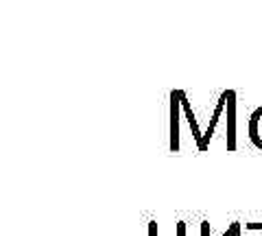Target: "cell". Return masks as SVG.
Wrapping results in <instances>:
<instances>
[{
	"label": "cell",
	"instance_id": "1",
	"mask_svg": "<svg viewBox=\"0 0 262 236\" xmlns=\"http://www.w3.org/2000/svg\"><path fill=\"white\" fill-rule=\"evenodd\" d=\"M179 112H182V99L179 90L170 92V151H179Z\"/></svg>",
	"mask_w": 262,
	"mask_h": 236
},
{
	"label": "cell",
	"instance_id": "2",
	"mask_svg": "<svg viewBox=\"0 0 262 236\" xmlns=\"http://www.w3.org/2000/svg\"><path fill=\"white\" fill-rule=\"evenodd\" d=\"M225 108H227V90H223V92H221V96H219V101H216V108H214V114H212V118H210V125H208V129H206V134H203V142H201V146H199V151H206V149H208V144H210V138L214 136V129H216V125H219L221 116H223Z\"/></svg>",
	"mask_w": 262,
	"mask_h": 236
},
{
	"label": "cell",
	"instance_id": "3",
	"mask_svg": "<svg viewBox=\"0 0 262 236\" xmlns=\"http://www.w3.org/2000/svg\"><path fill=\"white\" fill-rule=\"evenodd\" d=\"M227 151L236 149V92L227 90Z\"/></svg>",
	"mask_w": 262,
	"mask_h": 236
},
{
	"label": "cell",
	"instance_id": "4",
	"mask_svg": "<svg viewBox=\"0 0 262 236\" xmlns=\"http://www.w3.org/2000/svg\"><path fill=\"white\" fill-rule=\"evenodd\" d=\"M249 140L256 149L262 151V105L253 110L249 116Z\"/></svg>",
	"mask_w": 262,
	"mask_h": 236
},
{
	"label": "cell",
	"instance_id": "5",
	"mask_svg": "<svg viewBox=\"0 0 262 236\" xmlns=\"http://www.w3.org/2000/svg\"><path fill=\"white\" fill-rule=\"evenodd\" d=\"M179 99H182V110H184V114H186L188 123H190L194 142H196V146H201V142H203V134L199 132V123H196L194 112H192V105H190V101H188V96H186V92H184V90H179Z\"/></svg>",
	"mask_w": 262,
	"mask_h": 236
},
{
	"label": "cell",
	"instance_id": "6",
	"mask_svg": "<svg viewBox=\"0 0 262 236\" xmlns=\"http://www.w3.org/2000/svg\"><path fill=\"white\" fill-rule=\"evenodd\" d=\"M247 230H253V232H260L262 234V223H245Z\"/></svg>",
	"mask_w": 262,
	"mask_h": 236
},
{
	"label": "cell",
	"instance_id": "7",
	"mask_svg": "<svg viewBox=\"0 0 262 236\" xmlns=\"http://www.w3.org/2000/svg\"><path fill=\"white\" fill-rule=\"evenodd\" d=\"M177 236H186V221H177Z\"/></svg>",
	"mask_w": 262,
	"mask_h": 236
},
{
	"label": "cell",
	"instance_id": "8",
	"mask_svg": "<svg viewBox=\"0 0 262 236\" xmlns=\"http://www.w3.org/2000/svg\"><path fill=\"white\" fill-rule=\"evenodd\" d=\"M201 236H210V223L201 221Z\"/></svg>",
	"mask_w": 262,
	"mask_h": 236
},
{
	"label": "cell",
	"instance_id": "9",
	"mask_svg": "<svg viewBox=\"0 0 262 236\" xmlns=\"http://www.w3.org/2000/svg\"><path fill=\"white\" fill-rule=\"evenodd\" d=\"M149 236H158V223L155 221L149 223Z\"/></svg>",
	"mask_w": 262,
	"mask_h": 236
},
{
	"label": "cell",
	"instance_id": "10",
	"mask_svg": "<svg viewBox=\"0 0 262 236\" xmlns=\"http://www.w3.org/2000/svg\"><path fill=\"white\" fill-rule=\"evenodd\" d=\"M241 232H243V225H238V230L234 232V236H241Z\"/></svg>",
	"mask_w": 262,
	"mask_h": 236
}]
</instances>
